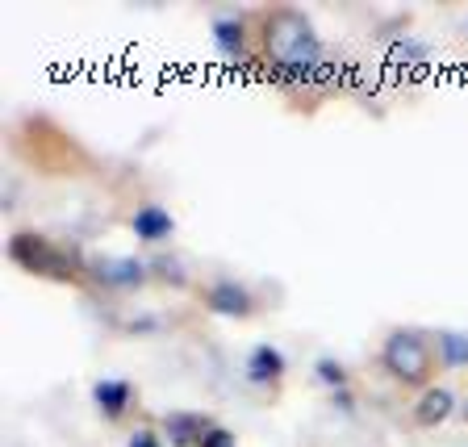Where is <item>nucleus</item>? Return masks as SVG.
Wrapping results in <instances>:
<instances>
[{
  "label": "nucleus",
  "mask_w": 468,
  "mask_h": 447,
  "mask_svg": "<svg viewBox=\"0 0 468 447\" xmlns=\"http://www.w3.org/2000/svg\"><path fill=\"white\" fill-rule=\"evenodd\" d=\"M263 68L268 80L281 88H305V84H326L335 63L326 59L314 21L292 5H281L263 17Z\"/></svg>",
  "instance_id": "nucleus-1"
},
{
  "label": "nucleus",
  "mask_w": 468,
  "mask_h": 447,
  "mask_svg": "<svg viewBox=\"0 0 468 447\" xmlns=\"http://www.w3.org/2000/svg\"><path fill=\"white\" fill-rule=\"evenodd\" d=\"M380 368L398 385H427L431 368H435V339L414 331V326L389 331L380 343Z\"/></svg>",
  "instance_id": "nucleus-2"
},
{
  "label": "nucleus",
  "mask_w": 468,
  "mask_h": 447,
  "mask_svg": "<svg viewBox=\"0 0 468 447\" xmlns=\"http://www.w3.org/2000/svg\"><path fill=\"white\" fill-rule=\"evenodd\" d=\"M9 260L17 263L21 272L47 276V281H71L76 272H84V260H71L58 243H50L47 234L34 230H17L9 239Z\"/></svg>",
  "instance_id": "nucleus-3"
},
{
  "label": "nucleus",
  "mask_w": 468,
  "mask_h": 447,
  "mask_svg": "<svg viewBox=\"0 0 468 447\" xmlns=\"http://www.w3.org/2000/svg\"><path fill=\"white\" fill-rule=\"evenodd\" d=\"M84 276L97 284V289H109V293H138L143 284H151V260L97 251L84 260Z\"/></svg>",
  "instance_id": "nucleus-4"
},
{
  "label": "nucleus",
  "mask_w": 468,
  "mask_h": 447,
  "mask_svg": "<svg viewBox=\"0 0 468 447\" xmlns=\"http://www.w3.org/2000/svg\"><path fill=\"white\" fill-rule=\"evenodd\" d=\"M201 302H205V310H209V314L230 318V322L251 318V314H255V293L247 289L243 281H230V276H222V281H214V284H205Z\"/></svg>",
  "instance_id": "nucleus-5"
},
{
  "label": "nucleus",
  "mask_w": 468,
  "mask_h": 447,
  "mask_svg": "<svg viewBox=\"0 0 468 447\" xmlns=\"http://www.w3.org/2000/svg\"><path fill=\"white\" fill-rule=\"evenodd\" d=\"M138 389H134V380L126 377H101L92 380V406H97V414L105 422H122L130 414V406H134Z\"/></svg>",
  "instance_id": "nucleus-6"
},
{
  "label": "nucleus",
  "mask_w": 468,
  "mask_h": 447,
  "mask_svg": "<svg viewBox=\"0 0 468 447\" xmlns=\"http://www.w3.org/2000/svg\"><path fill=\"white\" fill-rule=\"evenodd\" d=\"M284 368H289V360H284V351L276 343H255L243 360V380L255 385V389H272L284 377Z\"/></svg>",
  "instance_id": "nucleus-7"
},
{
  "label": "nucleus",
  "mask_w": 468,
  "mask_h": 447,
  "mask_svg": "<svg viewBox=\"0 0 468 447\" xmlns=\"http://www.w3.org/2000/svg\"><path fill=\"white\" fill-rule=\"evenodd\" d=\"M130 234H134L143 247H159V243H167L176 234V218H172V209H164L159 201H146V205H138L134 214H130Z\"/></svg>",
  "instance_id": "nucleus-8"
},
{
  "label": "nucleus",
  "mask_w": 468,
  "mask_h": 447,
  "mask_svg": "<svg viewBox=\"0 0 468 447\" xmlns=\"http://www.w3.org/2000/svg\"><path fill=\"white\" fill-rule=\"evenodd\" d=\"M209 427H214V419H205L197 410H172V414H164V435L172 439V447H201Z\"/></svg>",
  "instance_id": "nucleus-9"
},
{
  "label": "nucleus",
  "mask_w": 468,
  "mask_h": 447,
  "mask_svg": "<svg viewBox=\"0 0 468 447\" xmlns=\"http://www.w3.org/2000/svg\"><path fill=\"white\" fill-rule=\"evenodd\" d=\"M456 414V393L448 385H427L419 393V406H414V422L419 427H439V422H448Z\"/></svg>",
  "instance_id": "nucleus-10"
},
{
  "label": "nucleus",
  "mask_w": 468,
  "mask_h": 447,
  "mask_svg": "<svg viewBox=\"0 0 468 447\" xmlns=\"http://www.w3.org/2000/svg\"><path fill=\"white\" fill-rule=\"evenodd\" d=\"M209 38H214V47L230 63H243L247 59V21L243 17H214L209 21Z\"/></svg>",
  "instance_id": "nucleus-11"
},
{
  "label": "nucleus",
  "mask_w": 468,
  "mask_h": 447,
  "mask_svg": "<svg viewBox=\"0 0 468 447\" xmlns=\"http://www.w3.org/2000/svg\"><path fill=\"white\" fill-rule=\"evenodd\" d=\"M435 364L439 368H468V335L435 331Z\"/></svg>",
  "instance_id": "nucleus-12"
},
{
  "label": "nucleus",
  "mask_w": 468,
  "mask_h": 447,
  "mask_svg": "<svg viewBox=\"0 0 468 447\" xmlns=\"http://www.w3.org/2000/svg\"><path fill=\"white\" fill-rule=\"evenodd\" d=\"M151 281H164L172 289H188V263L180 255H151Z\"/></svg>",
  "instance_id": "nucleus-13"
},
{
  "label": "nucleus",
  "mask_w": 468,
  "mask_h": 447,
  "mask_svg": "<svg viewBox=\"0 0 468 447\" xmlns=\"http://www.w3.org/2000/svg\"><path fill=\"white\" fill-rule=\"evenodd\" d=\"M314 380H318L322 389H331V393H339V389H347V368H343L335 356H318L314 360Z\"/></svg>",
  "instance_id": "nucleus-14"
},
{
  "label": "nucleus",
  "mask_w": 468,
  "mask_h": 447,
  "mask_svg": "<svg viewBox=\"0 0 468 447\" xmlns=\"http://www.w3.org/2000/svg\"><path fill=\"white\" fill-rule=\"evenodd\" d=\"M389 59L393 63H410V68H419V63H427L431 59V47L427 42H419V38H398L389 47Z\"/></svg>",
  "instance_id": "nucleus-15"
},
{
  "label": "nucleus",
  "mask_w": 468,
  "mask_h": 447,
  "mask_svg": "<svg viewBox=\"0 0 468 447\" xmlns=\"http://www.w3.org/2000/svg\"><path fill=\"white\" fill-rule=\"evenodd\" d=\"M201 447H239V439H234V431L230 427H209L205 431V439H201Z\"/></svg>",
  "instance_id": "nucleus-16"
},
{
  "label": "nucleus",
  "mask_w": 468,
  "mask_h": 447,
  "mask_svg": "<svg viewBox=\"0 0 468 447\" xmlns=\"http://www.w3.org/2000/svg\"><path fill=\"white\" fill-rule=\"evenodd\" d=\"M126 447H164V439H159V435H155V431H151V427H138L134 435L126 439Z\"/></svg>",
  "instance_id": "nucleus-17"
},
{
  "label": "nucleus",
  "mask_w": 468,
  "mask_h": 447,
  "mask_svg": "<svg viewBox=\"0 0 468 447\" xmlns=\"http://www.w3.org/2000/svg\"><path fill=\"white\" fill-rule=\"evenodd\" d=\"M130 331H134V335H151V331H159V318H155V314H146V318H134V322H130Z\"/></svg>",
  "instance_id": "nucleus-18"
},
{
  "label": "nucleus",
  "mask_w": 468,
  "mask_h": 447,
  "mask_svg": "<svg viewBox=\"0 0 468 447\" xmlns=\"http://www.w3.org/2000/svg\"><path fill=\"white\" fill-rule=\"evenodd\" d=\"M464 419H468V406H464Z\"/></svg>",
  "instance_id": "nucleus-19"
}]
</instances>
